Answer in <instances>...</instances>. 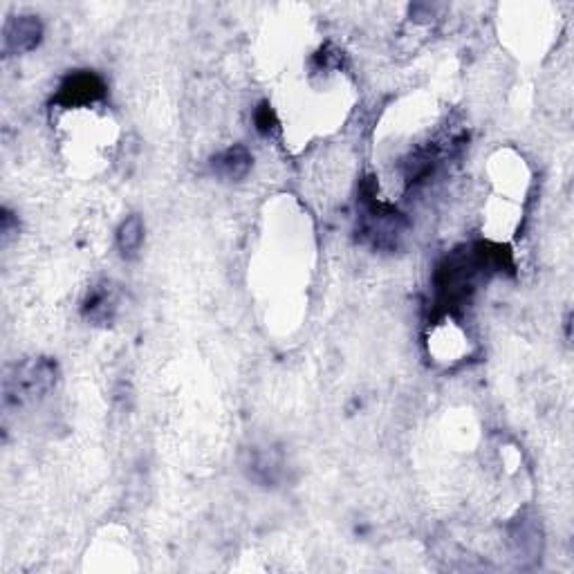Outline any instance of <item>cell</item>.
<instances>
[{
    "instance_id": "obj_1",
    "label": "cell",
    "mask_w": 574,
    "mask_h": 574,
    "mask_svg": "<svg viewBox=\"0 0 574 574\" xmlns=\"http://www.w3.org/2000/svg\"><path fill=\"white\" fill-rule=\"evenodd\" d=\"M361 216L357 222L359 243L370 245L377 252H395L400 247L409 222L395 207L377 198L373 178H366L359 191Z\"/></svg>"
},
{
    "instance_id": "obj_2",
    "label": "cell",
    "mask_w": 574,
    "mask_h": 574,
    "mask_svg": "<svg viewBox=\"0 0 574 574\" xmlns=\"http://www.w3.org/2000/svg\"><path fill=\"white\" fill-rule=\"evenodd\" d=\"M59 384V364L52 357H30L21 364H14L3 379V404L27 406L48 397Z\"/></svg>"
},
{
    "instance_id": "obj_3",
    "label": "cell",
    "mask_w": 574,
    "mask_h": 574,
    "mask_svg": "<svg viewBox=\"0 0 574 574\" xmlns=\"http://www.w3.org/2000/svg\"><path fill=\"white\" fill-rule=\"evenodd\" d=\"M106 81L99 77L97 72L90 70H77L68 74L59 86L54 104L61 108H79L95 104V101L106 97Z\"/></svg>"
},
{
    "instance_id": "obj_4",
    "label": "cell",
    "mask_w": 574,
    "mask_h": 574,
    "mask_svg": "<svg viewBox=\"0 0 574 574\" xmlns=\"http://www.w3.org/2000/svg\"><path fill=\"white\" fill-rule=\"evenodd\" d=\"M243 469L247 478L261 487H276L285 476L283 451L276 447H252L247 449Z\"/></svg>"
},
{
    "instance_id": "obj_5",
    "label": "cell",
    "mask_w": 574,
    "mask_h": 574,
    "mask_svg": "<svg viewBox=\"0 0 574 574\" xmlns=\"http://www.w3.org/2000/svg\"><path fill=\"white\" fill-rule=\"evenodd\" d=\"M43 39V23L39 16L23 14L9 18L3 27V54L16 57V54L32 52Z\"/></svg>"
},
{
    "instance_id": "obj_6",
    "label": "cell",
    "mask_w": 574,
    "mask_h": 574,
    "mask_svg": "<svg viewBox=\"0 0 574 574\" xmlns=\"http://www.w3.org/2000/svg\"><path fill=\"white\" fill-rule=\"evenodd\" d=\"M119 310V290L108 281L95 283L83 296L81 317L92 326H110Z\"/></svg>"
},
{
    "instance_id": "obj_7",
    "label": "cell",
    "mask_w": 574,
    "mask_h": 574,
    "mask_svg": "<svg viewBox=\"0 0 574 574\" xmlns=\"http://www.w3.org/2000/svg\"><path fill=\"white\" fill-rule=\"evenodd\" d=\"M509 543L518 559H536L543 550L541 521L534 514H521L509 527Z\"/></svg>"
},
{
    "instance_id": "obj_8",
    "label": "cell",
    "mask_w": 574,
    "mask_h": 574,
    "mask_svg": "<svg viewBox=\"0 0 574 574\" xmlns=\"http://www.w3.org/2000/svg\"><path fill=\"white\" fill-rule=\"evenodd\" d=\"M254 157L243 144H234L211 157V173L225 182H240L252 171Z\"/></svg>"
},
{
    "instance_id": "obj_9",
    "label": "cell",
    "mask_w": 574,
    "mask_h": 574,
    "mask_svg": "<svg viewBox=\"0 0 574 574\" xmlns=\"http://www.w3.org/2000/svg\"><path fill=\"white\" fill-rule=\"evenodd\" d=\"M440 157H442V148L438 144H427V146L418 148V151H413L402 164L404 180L409 184H418L422 180H427L433 173L435 164L440 162Z\"/></svg>"
},
{
    "instance_id": "obj_10",
    "label": "cell",
    "mask_w": 574,
    "mask_h": 574,
    "mask_svg": "<svg viewBox=\"0 0 574 574\" xmlns=\"http://www.w3.org/2000/svg\"><path fill=\"white\" fill-rule=\"evenodd\" d=\"M144 243V220L140 216H128L117 229V249L124 258H135Z\"/></svg>"
},
{
    "instance_id": "obj_11",
    "label": "cell",
    "mask_w": 574,
    "mask_h": 574,
    "mask_svg": "<svg viewBox=\"0 0 574 574\" xmlns=\"http://www.w3.org/2000/svg\"><path fill=\"white\" fill-rule=\"evenodd\" d=\"M254 124H256V131L261 135H272L276 128H279V119H276L274 108L267 104V101H263V104L256 108Z\"/></svg>"
},
{
    "instance_id": "obj_12",
    "label": "cell",
    "mask_w": 574,
    "mask_h": 574,
    "mask_svg": "<svg viewBox=\"0 0 574 574\" xmlns=\"http://www.w3.org/2000/svg\"><path fill=\"white\" fill-rule=\"evenodd\" d=\"M18 234V216H14L12 211L3 207V216H0V240H3V247L12 243V238Z\"/></svg>"
},
{
    "instance_id": "obj_13",
    "label": "cell",
    "mask_w": 574,
    "mask_h": 574,
    "mask_svg": "<svg viewBox=\"0 0 574 574\" xmlns=\"http://www.w3.org/2000/svg\"><path fill=\"white\" fill-rule=\"evenodd\" d=\"M339 63H341V52L332 48V45H326V48L319 50V54H314V66H317V70L337 68Z\"/></svg>"
}]
</instances>
